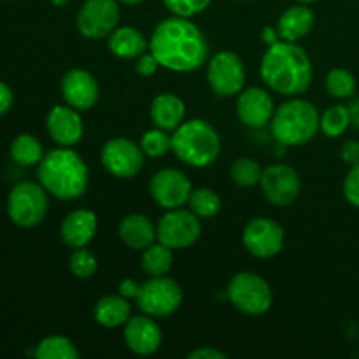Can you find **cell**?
<instances>
[{"label": "cell", "mask_w": 359, "mask_h": 359, "mask_svg": "<svg viewBox=\"0 0 359 359\" xmlns=\"http://www.w3.org/2000/svg\"><path fill=\"white\" fill-rule=\"evenodd\" d=\"M270 126L273 139L284 146H304L321 128V116L312 102L293 98L277 109Z\"/></svg>", "instance_id": "5"}, {"label": "cell", "mask_w": 359, "mask_h": 359, "mask_svg": "<svg viewBox=\"0 0 359 359\" xmlns=\"http://www.w3.org/2000/svg\"><path fill=\"white\" fill-rule=\"evenodd\" d=\"M237 114L245 126L263 128L272 121L276 114L272 95L258 86L242 90L237 102Z\"/></svg>", "instance_id": "16"}, {"label": "cell", "mask_w": 359, "mask_h": 359, "mask_svg": "<svg viewBox=\"0 0 359 359\" xmlns=\"http://www.w3.org/2000/svg\"><path fill=\"white\" fill-rule=\"evenodd\" d=\"M277 35L279 34H276V32L272 30V28H265V30H263V41H269L270 42V46L272 44H276L277 41H279V39H277Z\"/></svg>", "instance_id": "43"}, {"label": "cell", "mask_w": 359, "mask_h": 359, "mask_svg": "<svg viewBox=\"0 0 359 359\" xmlns=\"http://www.w3.org/2000/svg\"><path fill=\"white\" fill-rule=\"evenodd\" d=\"M207 81L219 97H233L244 90L245 69L242 60L231 51H219L210 58Z\"/></svg>", "instance_id": "11"}, {"label": "cell", "mask_w": 359, "mask_h": 359, "mask_svg": "<svg viewBox=\"0 0 359 359\" xmlns=\"http://www.w3.org/2000/svg\"><path fill=\"white\" fill-rule=\"evenodd\" d=\"M97 216L88 209H77L63 219L60 235L67 248H86L97 233Z\"/></svg>", "instance_id": "20"}, {"label": "cell", "mask_w": 359, "mask_h": 359, "mask_svg": "<svg viewBox=\"0 0 359 359\" xmlns=\"http://www.w3.org/2000/svg\"><path fill=\"white\" fill-rule=\"evenodd\" d=\"M62 95L67 105L77 111H88L97 104L100 88L97 79L88 70L72 69L63 76Z\"/></svg>", "instance_id": "17"}, {"label": "cell", "mask_w": 359, "mask_h": 359, "mask_svg": "<svg viewBox=\"0 0 359 359\" xmlns=\"http://www.w3.org/2000/svg\"><path fill=\"white\" fill-rule=\"evenodd\" d=\"M156 235L158 241L172 251L191 248L202 235L200 217L181 207L167 210V214H163L158 221Z\"/></svg>", "instance_id": "9"}, {"label": "cell", "mask_w": 359, "mask_h": 359, "mask_svg": "<svg viewBox=\"0 0 359 359\" xmlns=\"http://www.w3.org/2000/svg\"><path fill=\"white\" fill-rule=\"evenodd\" d=\"M259 74L272 91L298 97L311 88L314 69L309 55L297 42L277 41L263 55Z\"/></svg>", "instance_id": "2"}, {"label": "cell", "mask_w": 359, "mask_h": 359, "mask_svg": "<svg viewBox=\"0 0 359 359\" xmlns=\"http://www.w3.org/2000/svg\"><path fill=\"white\" fill-rule=\"evenodd\" d=\"M144 151L133 140L116 137L102 147V165L109 174L119 179H130L139 174L144 165Z\"/></svg>", "instance_id": "13"}, {"label": "cell", "mask_w": 359, "mask_h": 359, "mask_svg": "<svg viewBox=\"0 0 359 359\" xmlns=\"http://www.w3.org/2000/svg\"><path fill=\"white\" fill-rule=\"evenodd\" d=\"M140 147L149 158H161L172 151V135L161 128L147 130L140 139Z\"/></svg>", "instance_id": "32"}, {"label": "cell", "mask_w": 359, "mask_h": 359, "mask_svg": "<svg viewBox=\"0 0 359 359\" xmlns=\"http://www.w3.org/2000/svg\"><path fill=\"white\" fill-rule=\"evenodd\" d=\"M119 16L118 0H86L77 13V30L86 39L109 37L118 28Z\"/></svg>", "instance_id": "10"}, {"label": "cell", "mask_w": 359, "mask_h": 359, "mask_svg": "<svg viewBox=\"0 0 359 359\" xmlns=\"http://www.w3.org/2000/svg\"><path fill=\"white\" fill-rule=\"evenodd\" d=\"M172 151L189 167H209L219 156L221 139L205 119H189L174 130Z\"/></svg>", "instance_id": "4"}, {"label": "cell", "mask_w": 359, "mask_h": 359, "mask_svg": "<svg viewBox=\"0 0 359 359\" xmlns=\"http://www.w3.org/2000/svg\"><path fill=\"white\" fill-rule=\"evenodd\" d=\"M137 305L151 318H168L182 304V290L174 279L165 276L151 277L139 287Z\"/></svg>", "instance_id": "8"}, {"label": "cell", "mask_w": 359, "mask_h": 359, "mask_svg": "<svg viewBox=\"0 0 359 359\" xmlns=\"http://www.w3.org/2000/svg\"><path fill=\"white\" fill-rule=\"evenodd\" d=\"M242 2H245V0H242Z\"/></svg>", "instance_id": "47"}, {"label": "cell", "mask_w": 359, "mask_h": 359, "mask_svg": "<svg viewBox=\"0 0 359 359\" xmlns=\"http://www.w3.org/2000/svg\"><path fill=\"white\" fill-rule=\"evenodd\" d=\"M316 16L312 9H309L307 4L293 6L284 11L277 23V34L283 37V41L298 42L311 34L314 28Z\"/></svg>", "instance_id": "23"}, {"label": "cell", "mask_w": 359, "mask_h": 359, "mask_svg": "<svg viewBox=\"0 0 359 359\" xmlns=\"http://www.w3.org/2000/svg\"><path fill=\"white\" fill-rule=\"evenodd\" d=\"M344 196L351 205L359 209V163L351 167L349 174L346 175L344 181Z\"/></svg>", "instance_id": "36"}, {"label": "cell", "mask_w": 359, "mask_h": 359, "mask_svg": "<svg viewBox=\"0 0 359 359\" xmlns=\"http://www.w3.org/2000/svg\"><path fill=\"white\" fill-rule=\"evenodd\" d=\"M340 156H342L344 163H347L349 167L359 163V142L358 140H347L344 142L342 151H340Z\"/></svg>", "instance_id": "38"}, {"label": "cell", "mask_w": 359, "mask_h": 359, "mask_svg": "<svg viewBox=\"0 0 359 359\" xmlns=\"http://www.w3.org/2000/svg\"><path fill=\"white\" fill-rule=\"evenodd\" d=\"M259 186H262V193L266 202L276 207L291 205L302 191V181L298 172L284 163L263 168Z\"/></svg>", "instance_id": "12"}, {"label": "cell", "mask_w": 359, "mask_h": 359, "mask_svg": "<svg viewBox=\"0 0 359 359\" xmlns=\"http://www.w3.org/2000/svg\"><path fill=\"white\" fill-rule=\"evenodd\" d=\"M349 125L351 114L349 107H346V105H333V107L326 109L321 116V130L330 139L344 135Z\"/></svg>", "instance_id": "30"}, {"label": "cell", "mask_w": 359, "mask_h": 359, "mask_svg": "<svg viewBox=\"0 0 359 359\" xmlns=\"http://www.w3.org/2000/svg\"><path fill=\"white\" fill-rule=\"evenodd\" d=\"M13 105V91L6 83L0 81V116L6 114Z\"/></svg>", "instance_id": "40"}, {"label": "cell", "mask_w": 359, "mask_h": 359, "mask_svg": "<svg viewBox=\"0 0 359 359\" xmlns=\"http://www.w3.org/2000/svg\"><path fill=\"white\" fill-rule=\"evenodd\" d=\"M242 242L248 252L255 258L269 259L279 255L284 245V230L277 221L270 217H256L242 233Z\"/></svg>", "instance_id": "14"}, {"label": "cell", "mask_w": 359, "mask_h": 359, "mask_svg": "<svg viewBox=\"0 0 359 359\" xmlns=\"http://www.w3.org/2000/svg\"><path fill=\"white\" fill-rule=\"evenodd\" d=\"M326 90L335 98H349L356 91V79L346 69H333L326 76Z\"/></svg>", "instance_id": "33"}, {"label": "cell", "mask_w": 359, "mask_h": 359, "mask_svg": "<svg viewBox=\"0 0 359 359\" xmlns=\"http://www.w3.org/2000/svg\"><path fill=\"white\" fill-rule=\"evenodd\" d=\"M189 210L196 214L198 217L209 219L219 214L221 210V198L214 189L210 188H198L193 189L188 198Z\"/></svg>", "instance_id": "29"}, {"label": "cell", "mask_w": 359, "mask_h": 359, "mask_svg": "<svg viewBox=\"0 0 359 359\" xmlns=\"http://www.w3.org/2000/svg\"><path fill=\"white\" fill-rule=\"evenodd\" d=\"M226 297L233 307L248 316L265 314L273 302L269 283L252 272L235 273L228 283Z\"/></svg>", "instance_id": "6"}, {"label": "cell", "mask_w": 359, "mask_h": 359, "mask_svg": "<svg viewBox=\"0 0 359 359\" xmlns=\"http://www.w3.org/2000/svg\"><path fill=\"white\" fill-rule=\"evenodd\" d=\"M262 174V165L256 160H252V158H238V160L233 161V165L230 168L231 181L235 184L242 186V188H251V186L259 184Z\"/></svg>", "instance_id": "31"}, {"label": "cell", "mask_w": 359, "mask_h": 359, "mask_svg": "<svg viewBox=\"0 0 359 359\" xmlns=\"http://www.w3.org/2000/svg\"><path fill=\"white\" fill-rule=\"evenodd\" d=\"M149 51L160 67L172 72H193L205 65L209 58V42L189 18L172 16L154 28Z\"/></svg>", "instance_id": "1"}, {"label": "cell", "mask_w": 359, "mask_h": 359, "mask_svg": "<svg viewBox=\"0 0 359 359\" xmlns=\"http://www.w3.org/2000/svg\"><path fill=\"white\" fill-rule=\"evenodd\" d=\"M125 342L128 349L137 356H151L161 346V330L151 316L142 314L130 318L125 325Z\"/></svg>", "instance_id": "18"}, {"label": "cell", "mask_w": 359, "mask_h": 359, "mask_svg": "<svg viewBox=\"0 0 359 359\" xmlns=\"http://www.w3.org/2000/svg\"><path fill=\"white\" fill-rule=\"evenodd\" d=\"M119 238L126 248L144 251L154 244V238H158L156 226L144 214H130L119 223Z\"/></svg>", "instance_id": "22"}, {"label": "cell", "mask_w": 359, "mask_h": 359, "mask_svg": "<svg viewBox=\"0 0 359 359\" xmlns=\"http://www.w3.org/2000/svg\"><path fill=\"white\" fill-rule=\"evenodd\" d=\"M51 2L55 4L56 7H63V6H65L67 2H69V0H51Z\"/></svg>", "instance_id": "45"}, {"label": "cell", "mask_w": 359, "mask_h": 359, "mask_svg": "<svg viewBox=\"0 0 359 359\" xmlns=\"http://www.w3.org/2000/svg\"><path fill=\"white\" fill-rule=\"evenodd\" d=\"M95 321L104 328H118L128 323L132 318V307L128 304V298L123 294H109L100 298L95 305Z\"/></svg>", "instance_id": "24"}, {"label": "cell", "mask_w": 359, "mask_h": 359, "mask_svg": "<svg viewBox=\"0 0 359 359\" xmlns=\"http://www.w3.org/2000/svg\"><path fill=\"white\" fill-rule=\"evenodd\" d=\"M70 272L77 277V279H90L95 276L98 269V262L95 258V255L91 251H88L86 248L74 249V252L70 255Z\"/></svg>", "instance_id": "34"}, {"label": "cell", "mask_w": 359, "mask_h": 359, "mask_svg": "<svg viewBox=\"0 0 359 359\" xmlns=\"http://www.w3.org/2000/svg\"><path fill=\"white\" fill-rule=\"evenodd\" d=\"M11 156L18 165L30 167V165L41 163V160L44 158V149L34 135L21 133L11 144Z\"/></svg>", "instance_id": "26"}, {"label": "cell", "mask_w": 359, "mask_h": 359, "mask_svg": "<svg viewBox=\"0 0 359 359\" xmlns=\"http://www.w3.org/2000/svg\"><path fill=\"white\" fill-rule=\"evenodd\" d=\"M149 46L146 41L142 32H139L133 27H121L116 28L111 35H109V49L114 56L123 60L139 58L144 55Z\"/></svg>", "instance_id": "25"}, {"label": "cell", "mask_w": 359, "mask_h": 359, "mask_svg": "<svg viewBox=\"0 0 359 359\" xmlns=\"http://www.w3.org/2000/svg\"><path fill=\"white\" fill-rule=\"evenodd\" d=\"M149 114L151 121L154 123L156 128L174 132L184 123L186 105L182 98L175 93H160L158 97H154Z\"/></svg>", "instance_id": "21"}, {"label": "cell", "mask_w": 359, "mask_h": 359, "mask_svg": "<svg viewBox=\"0 0 359 359\" xmlns=\"http://www.w3.org/2000/svg\"><path fill=\"white\" fill-rule=\"evenodd\" d=\"M300 4H312V2H318V0H298Z\"/></svg>", "instance_id": "46"}, {"label": "cell", "mask_w": 359, "mask_h": 359, "mask_svg": "<svg viewBox=\"0 0 359 359\" xmlns=\"http://www.w3.org/2000/svg\"><path fill=\"white\" fill-rule=\"evenodd\" d=\"M189 359H224L226 354L223 351H217L214 347H198L193 353H189Z\"/></svg>", "instance_id": "39"}, {"label": "cell", "mask_w": 359, "mask_h": 359, "mask_svg": "<svg viewBox=\"0 0 359 359\" xmlns=\"http://www.w3.org/2000/svg\"><path fill=\"white\" fill-rule=\"evenodd\" d=\"M349 114H351V125H354L356 128H359V98L351 102Z\"/></svg>", "instance_id": "42"}, {"label": "cell", "mask_w": 359, "mask_h": 359, "mask_svg": "<svg viewBox=\"0 0 359 359\" xmlns=\"http://www.w3.org/2000/svg\"><path fill=\"white\" fill-rule=\"evenodd\" d=\"M163 2L174 16L191 18L203 13L212 0H163Z\"/></svg>", "instance_id": "35"}, {"label": "cell", "mask_w": 359, "mask_h": 359, "mask_svg": "<svg viewBox=\"0 0 359 359\" xmlns=\"http://www.w3.org/2000/svg\"><path fill=\"white\" fill-rule=\"evenodd\" d=\"M39 181L56 198L76 200L86 193L90 172L76 151L60 147L44 154L39 163Z\"/></svg>", "instance_id": "3"}, {"label": "cell", "mask_w": 359, "mask_h": 359, "mask_svg": "<svg viewBox=\"0 0 359 359\" xmlns=\"http://www.w3.org/2000/svg\"><path fill=\"white\" fill-rule=\"evenodd\" d=\"M158 67H160V63H158V60L154 58L153 53H144V55H140L139 58H137V65H135V70L140 74V76L144 77H149L153 76V74H156Z\"/></svg>", "instance_id": "37"}, {"label": "cell", "mask_w": 359, "mask_h": 359, "mask_svg": "<svg viewBox=\"0 0 359 359\" xmlns=\"http://www.w3.org/2000/svg\"><path fill=\"white\" fill-rule=\"evenodd\" d=\"M119 4H125V6H139V4L146 2V0H118Z\"/></svg>", "instance_id": "44"}, {"label": "cell", "mask_w": 359, "mask_h": 359, "mask_svg": "<svg viewBox=\"0 0 359 359\" xmlns=\"http://www.w3.org/2000/svg\"><path fill=\"white\" fill-rule=\"evenodd\" d=\"M139 287L140 286H137L132 279H126L119 284V293H121L125 298H137V294H139Z\"/></svg>", "instance_id": "41"}, {"label": "cell", "mask_w": 359, "mask_h": 359, "mask_svg": "<svg viewBox=\"0 0 359 359\" xmlns=\"http://www.w3.org/2000/svg\"><path fill=\"white\" fill-rule=\"evenodd\" d=\"M35 358L39 359H77L79 351L74 346L72 340L67 337L53 335L42 340L35 349Z\"/></svg>", "instance_id": "28"}, {"label": "cell", "mask_w": 359, "mask_h": 359, "mask_svg": "<svg viewBox=\"0 0 359 359\" xmlns=\"http://www.w3.org/2000/svg\"><path fill=\"white\" fill-rule=\"evenodd\" d=\"M48 191L42 184L25 181L14 186L7 198L11 221L21 228H34L48 214Z\"/></svg>", "instance_id": "7"}, {"label": "cell", "mask_w": 359, "mask_h": 359, "mask_svg": "<svg viewBox=\"0 0 359 359\" xmlns=\"http://www.w3.org/2000/svg\"><path fill=\"white\" fill-rule=\"evenodd\" d=\"M151 196L163 209H179L188 203L193 188L189 179L177 168H163L156 172L149 184Z\"/></svg>", "instance_id": "15"}, {"label": "cell", "mask_w": 359, "mask_h": 359, "mask_svg": "<svg viewBox=\"0 0 359 359\" xmlns=\"http://www.w3.org/2000/svg\"><path fill=\"white\" fill-rule=\"evenodd\" d=\"M46 126L51 139L63 147L76 146L83 139V119H81L79 111L70 105H55L49 111Z\"/></svg>", "instance_id": "19"}, {"label": "cell", "mask_w": 359, "mask_h": 359, "mask_svg": "<svg viewBox=\"0 0 359 359\" xmlns=\"http://www.w3.org/2000/svg\"><path fill=\"white\" fill-rule=\"evenodd\" d=\"M172 263H174L172 249L161 242L160 244H151L149 248L142 251V269L151 277L168 273L172 269Z\"/></svg>", "instance_id": "27"}]
</instances>
